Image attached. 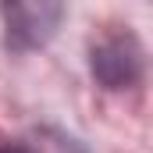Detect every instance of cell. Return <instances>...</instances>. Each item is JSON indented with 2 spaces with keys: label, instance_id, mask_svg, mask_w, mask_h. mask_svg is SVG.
<instances>
[{
  "label": "cell",
  "instance_id": "obj_1",
  "mask_svg": "<svg viewBox=\"0 0 153 153\" xmlns=\"http://www.w3.org/2000/svg\"><path fill=\"white\" fill-rule=\"evenodd\" d=\"M0 153H39L36 143H7V146H0Z\"/></svg>",
  "mask_w": 153,
  "mask_h": 153
}]
</instances>
